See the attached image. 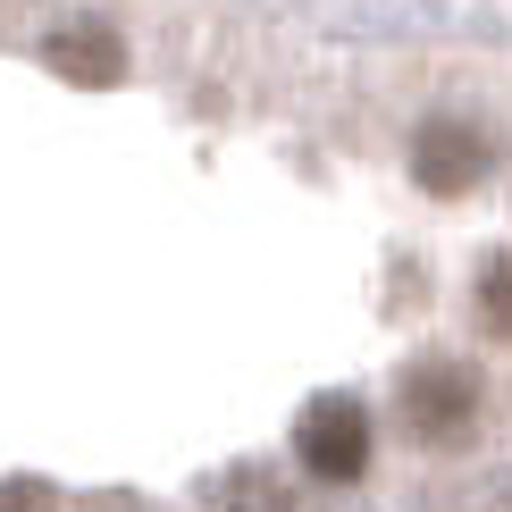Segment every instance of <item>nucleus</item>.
Instances as JSON below:
<instances>
[{"mask_svg":"<svg viewBox=\"0 0 512 512\" xmlns=\"http://www.w3.org/2000/svg\"><path fill=\"white\" fill-rule=\"evenodd\" d=\"M227 496H236L227 512H286V504H294V496H286V487H277L269 471H227Z\"/></svg>","mask_w":512,"mask_h":512,"instance_id":"nucleus-6","label":"nucleus"},{"mask_svg":"<svg viewBox=\"0 0 512 512\" xmlns=\"http://www.w3.org/2000/svg\"><path fill=\"white\" fill-rule=\"evenodd\" d=\"M403 420H412V437L454 445L479 420V378L454 370V361H420V370L403 378Z\"/></svg>","mask_w":512,"mask_h":512,"instance_id":"nucleus-2","label":"nucleus"},{"mask_svg":"<svg viewBox=\"0 0 512 512\" xmlns=\"http://www.w3.org/2000/svg\"><path fill=\"white\" fill-rule=\"evenodd\" d=\"M9 504H17V512H42V487H34V479H17V487H9Z\"/></svg>","mask_w":512,"mask_h":512,"instance_id":"nucleus-7","label":"nucleus"},{"mask_svg":"<svg viewBox=\"0 0 512 512\" xmlns=\"http://www.w3.org/2000/svg\"><path fill=\"white\" fill-rule=\"evenodd\" d=\"M412 168H420V185H429V194H462V185H479L487 143H479L462 118H429V126L412 135Z\"/></svg>","mask_w":512,"mask_h":512,"instance_id":"nucleus-3","label":"nucleus"},{"mask_svg":"<svg viewBox=\"0 0 512 512\" xmlns=\"http://www.w3.org/2000/svg\"><path fill=\"white\" fill-rule=\"evenodd\" d=\"M51 68L68 76V84H118V76H126V51H118L110 26H59Z\"/></svg>","mask_w":512,"mask_h":512,"instance_id":"nucleus-4","label":"nucleus"},{"mask_svg":"<svg viewBox=\"0 0 512 512\" xmlns=\"http://www.w3.org/2000/svg\"><path fill=\"white\" fill-rule=\"evenodd\" d=\"M294 454H303L319 479H361V462H370V412H361L353 395L303 403V420H294Z\"/></svg>","mask_w":512,"mask_h":512,"instance_id":"nucleus-1","label":"nucleus"},{"mask_svg":"<svg viewBox=\"0 0 512 512\" xmlns=\"http://www.w3.org/2000/svg\"><path fill=\"white\" fill-rule=\"evenodd\" d=\"M479 303H487V328L512 336V252H496V261L479 269Z\"/></svg>","mask_w":512,"mask_h":512,"instance_id":"nucleus-5","label":"nucleus"}]
</instances>
